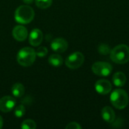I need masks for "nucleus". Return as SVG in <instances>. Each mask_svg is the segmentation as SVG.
Returning a JSON list of instances; mask_svg holds the SVG:
<instances>
[{"label":"nucleus","mask_w":129,"mask_h":129,"mask_svg":"<svg viewBox=\"0 0 129 129\" xmlns=\"http://www.w3.org/2000/svg\"><path fill=\"white\" fill-rule=\"evenodd\" d=\"M35 11L29 5H20L14 12V19L16 22L21 24H27L33 20Z\"/></svg>","instance_id":"obj_1"},{"label":"nucleus","mask_w":129,"mask_h":129,"mask_svg":"<svg viewBox=\"0 0 129 129\" xmlns=\"http://www.w3.org/2000/svg\"><path fill=\"white\" fill-rule=\"evenodd\" d=\"M110 59L116 63L125 64L129 61V47L121 44L110 51Z\"/></svg>","instance_id":"obj_2"},{"label":"nucleus","mask_w":129,"mask_h":129,"mask_svg":"<svg viewBox=\"0 0 129 129\" xmlns=\"http://www.w3.org/2000/svg\"><path fill=\"white\" fill-rule=\"evenodd\" d=\"M36 58V51L30 47L21 48L17 54V61L22 67H29L33 64Z\"/></svg>","instance_id":"obj_3"},{"label":"nucleus","mask_w":129,"mask_h":129,"mask_svg":"<svg viewBox=\"0 0 129 129\" xmlns=\"http://www.w3.org/2000/svg\"><path fill=\"white\" fill-rule=\"evenodd\" d=\"M128 101V95L123 89H116L110 94V102L116 109L122 110L125 108Z\"/></svg>","instance_id":"obj_4"},{"label":"nucleus","mask_w":129,"mask_h":129,"mask_svg":"<svg viewBox=\"0 0 129 129\" xmlns=\"http://www.w3.org/2000/svg\"><path fill=\"white\" fill-rule=\"evenodd\" d=\"M84 60L85 57L83 54L79 51H76L67 57L65 61V64L68 68L71 70H76L79 68L83 64Z\"/></svg>","instance_id":"obj_5"},{"label":"nucleus","mask_w":129,"mask_h":129,"mask_svg":"<svg viewBox=\"0 0 129 129\" xmlns=\"http://www.w3.org/2000/svg\"><path fill=\"white\" fill-rule=\"evenodd\" d=\"M91 70L97 76H109L113 71V67L107 62H96L92 65Z\"/></svg>","instance_id":"obj_6"},{"label":"nucleus","mask_w":129,"mask_h":129,"mask_svg":"<svg viewBox=\"0 0 129 129\" xmlns=\"http://www.w3.org/2000/svg\"><path fill=\"white\" fill-rule=\"evenodd\" d=\"M16 100L11 96H4L0 99V111L2 113L11 112L16 105Z\"/></svg>","instance_id":"obj_7"},{"label":"nucleus","mask_w":129,"mask_h":129,"mask_svg":"<svg viewBox=\"0 0 129 129\" xmlns=\"http://www.w3.org/2000/svg\"><path fill=\"white\" fill-rule=\"evenodd\" d=\"M95 90L100 94H107L112 90V84L110 82L106 79H101L96 82L95 83Z\"/></svg>","instance_id":"obj_8"},{"label":"nucleus","mask_w":129,"mask_h":129,"mask_svg":"<svg viewBox=\"0 0 129 129\" xmlns=\"http://www.w3.org/2000/svg\"><path fill=\"white\" fill-rule=\"evenodd\" d=\"M12 36L14 39L18 42H23L26 40L28 36V31L26 28L21 25L15 26L12 29Z\"/></svg>","instance_id":"obj_9"},{"label":"nucleus","mask_w":129,"mask_h":129,"mask_svg":"<svg viewBox=\"0 0 129 129\" xmlns=\"http://www.w3.org/2000/svg\"><path fill=\"white\" fill-rule=\"evenodd\" d=\"M51 49L57 53L64 52L68 48V42L63 38H56L51 44Z\"/></svg>","instance_id":"obj_10"},{"label":"nucleus","mask_w":129,"mask_h":129,"mask_svg":"<svg viewBox=\"0 0 129 129\" xmlns=\"http://www.w3.org/2000/svg\"><path fill=\"white\" fill-rule=\"evenodd\" d=\"M43 40V33L39 29H33L29 35V42L32 46L36 47L41 45Z\"/></svg>","instance_id":"obj_11"},{"label":"nucleus","mask_w":129,"mask_h":129,"mask_svg":"<svg viewBox=\"0 0 129 129\" xmlns=\"http://www.w3.org/2000/svg\"><path fill=\"white\" fill-rule=\"evenodd\" d=\"M101 116L104 121L108 123H113L116 119V114L110 107H104L101 110Z\"/></svg>","instance_id":"obj_12"},{"label":"nucleus","mask_w":129,"mask_h":129,"mask_svg":"<svg viewBox=\"0 0 129 129\" xmlns=\"http://www.w3.org/2000/svg\"><path fill=\"white\" fill-rule=\"evenodd\" d=\"M113 82L116 87H122L126 82V76L122 72L115 73L113 76Z\"/></svg>","instance_id":"obj_13"},{"label":"nucleus","mask_w":129,"mask_h":129,"mask_svg":"<svg viewBox=\"0 0 129 129\" xmlns=\"http://www.w3.org/2000/svg\"><path fill=\"white\" fill-rule=\"evenodd\" d=\"M11 93L15 98H21L25 93V88L21 83H14L11 87Z\"/></svg>","instance_id":"obj_14"},{"label":"nucleus","mask_w":129,"mask_h":129,"mask_svg":"<svg viewBox=\"0 0 129 129\" xmlns=\"http://www.w3.org/2000/svg\"><path fill=\"white\" fill-rule=\"evenodd\" d=\"M48 63L53 67H60L63 64V58L57 54H51L48 57Z\"/></svg>","instance_id":"obj_15"},{"label":"nucleus","mask_w":129,"mask_h":129,"mask_svg":"<svg viewBox=\"0 0 129 129\" xmlns=\"http://www.w3.org/2000/svg\"><path fill=\"white\" fill-rule=\"evenodd\" d=\"M53 0H35L36 5L41 9H46L52 4Z\"/></svg>","instance_id":"obj_16"},{"label":"nucleus","mask_w":129,"mask_h":129,"mask_svg":"<svg viewBox=\"0 0 129 129\" xmlns=\"http://www.w3.org/2000/svg\"><path fill=\"white\" fill-rule=\"evenodd\" d=\"M36 128V123L32 119H26L21 124L22 129H35Z\"/></svg>","instance_id":"obj_17"},{"label":"nucleus","mask_w":129,"mask_h":129,"mask_svg":"<svg viewBox=\"0 0 129 129\" xmlns=\"http://www.w3.org/2000/svg\"><path fill=\"white\" fill-rule=\"evenodd\" d=\"M25 112H26V108H25L24 105L20 104V105H18L17 107H16L14 114L15 117L21 118L25 115Z\"/></svg>","instance_id":"obj_18"},{"label":"nucleus","mask_w":129,"mask_h":129,"mask_svg":"<svg viewBox=\"0 0 129 129\" xmlns=\"http://www.w3.org/2000/svg\"><path fill=\"white\" fill-rule=\"evenodd\" d=\"M110 48L109 47V45H106V44H101L99 45L98 47V51L100 54H104V55H107L108 54L110 53Z\"/></svg>","instance_id":"obj_19"},{"label":"nucleus","mask_w":129,"mask_h":129,"mask_svg":"<svg viewBox=\"0 0 129 129\" xmlns=\"http://www.w3.org/2000/svg\"><path fill=\"white\" fill-rule=\"evenodd\" d=\"M36 55L39 57H44L48 54V48L46 47H45V46L39 47L38 49L36 50Z\"/></svg>","instance_id":"obj_20"},{"label":"nucleus","mask_w":129,"mask_h":129,"mask_svg":"<svg viewBox=\"0 0 129 129\" xmlns=\"http://www.w3.org/2000/svg\"><path fill=\"white\" fill-rule=\"evenodd\" d=\"M66 128L67 129H81L82 128V126H81L79 123L75 122H73L69 123V124L66 126Z\"/></svg>","instance_id":"obj_21"},{"label":"nucleus","mask_w":129,"mask_h":129,"mask_svg":"<svg viewBox=\"0 0 129 129\" xmlns=\"http://www.w3.org/2000/svg\"><path fill=\"white\" fill-rule=\"evenodd\" d=\"M33 1H34V0H23V2L25 4H27V5L32 4V3L33 2Z\"/></svg>","instance_id":"obj_22"},{"label":"nucleus","mask_w":129,"mask_h":129,"mask_svg":"<svg viewBox=\"0 0 129 129\" xmlns=\"http://www.w3.org/2000/svg\"><path fill=\"white\" fill-rule=\"evenodd\" d=\"M2 126H3V119H2V116H0V129L2 128Z\"/></svg>","instance_id":"obj_23"}]
</instances>
